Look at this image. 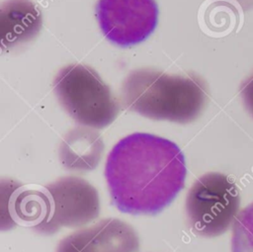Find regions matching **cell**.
I'll return each instance as SVG.
<instances>
[{"label": "cell", "instance_id": "1", "mask_svg": "<svg viewBox=\"0 0 253 252\" xmlns=\"http://www.w3.org/2000/svg\"><path fill=\"white\" fill-rule=\"evenodd\" d=\"M187 169L179 146L164 137L134 132L109 152L105 179L113 205L129 214H156L185 186Z\"/></svg>", "mask_w": 253, "mask_h": 252}, {"label": "cell", "instance_id": "2", "mask_svg": "<svg viewBox=\"0 0 253 252\" xmlns=\"http://www.w3.org/2000/svg\"><path fill=\"white\" fill-rule=\"evenodd\" d=\"M122 96L125 107L145 118L188 124L201 115L207 100L205 81L195 75H169L140 68L124 80Z\"/></svg>", "mask_w": 253, "mask_h": 252}, {"label": "cell", "instance_id": "3", "mask_svg": "<svg viewBox=\"0 0 253 252\" xmlns=\"http://www.w3.org/2000/svg\"><path fill=\"white\" fill-rule=\"evenodd\" d=\"M54 93L67 114L78 124L103 128L111 125L120 107L99 74L83 64H69L53 80Z\"/></svg>", "mask_w": 253, "mask_h": 252}, {"label": "cell", "instance_id": "4", "mask_svg": "<svg viewBox=\"0 0 253 252\" xmlns=\"http://www.w3.org/2000/svg\"><path fill=\"white\" fill-rule=\"evenodd\" d=\"M239 208L237 186L227 175L218 172L198 178L188 191L185 203L190 227L203 237L223 234L233 224Z\"/></svg>", "mask_w": 253, "mask_h": 252}, {"label": "cell", "instance_id": "5", "mask_svg": "<svg viewBox=\"0 0 253 252\" xmlns=\"http://www.w3.org/2000/svg\"><path fill=\"white\" fill-rule=\"evenodd\" d=\"M43 189L47 202L46 215L32 228L39 233L52 234L61 227H79L100 213L96 188L80 177H60Z\"/></svg>", "mask_w": 253, "mask_h": 252}, {"label": "cell", "instance_id": "6", "mask_svg": "<svg viewBox=\"0 0 253 252\" xmlns=\"http://www.w3.org/2000/svg\"><path fill=\"white\" fill-rule=\"evenodd\" d=\"M97 20L103 35L121 46L143 42L156 28L155 0H98Z\"/></svg>", "mask_w": 253, "mask_h": 252}, {"label": "cell", "instance_id": "7", "mask_svg": "<svg viewBox=\"0 0 253 252\" xmlns=\"http://www.w3.org/2000/svg\"><path fill=\"white\" fill-rule=\"evenodd\" d=\"M138 247L134 228L122 219L109 217L62 238L55 252H137Z\"/></svg>", "mask_w": 253, "mask_h": 252}, {"label": "cell", "instance_id": "8", "mask_svg": "<svg viewBox=\"0 0 253 252\" xmlns=\"http://www.w3.org/2000/svg\"><path fill=\"white\" fill-rule=\"evenodd\" d=\"M1 42L14 47L32 40L41 30L40 10L30 0H8L1 7Z\"/></svg>", "mask_w": 253, "mask_h": 252}, {"label": "cell", "instance_id": "9", "mask_svg": "<svg viewBox=\"0 0 253 252\" xmlns=\"http://www.w3.org/2000/svg\"><path fill=\"white\" fill-rule=\"evenodd\" d=\"M103 149L98 133L75 129L65 136L60 145V161L69 170H92L98 165Z\"/></svg>", "mask_w": 253, "mask_h": 252}, {"label": "cell", "instance_id": "10", "mask_svg": "<svg viewBox=\"0 0 253 252\" xmlns=\"http://www.w3.org/2000/svg\"><path fill=\"white\" fill-rule=\"evenodd\" d=\"M232 252H253V203L241 210L232 225Z\"/></svg>", "mask_w": 253, "mask_h": 252}, {"label": "cell", "instance_id": "11", "mask_svg": "<svg viewBox=\"0 0 253 252\" xmlns=\"http://www.w3.org/2000/svg\"><path fill=\"white\" fill-rule=\"evenodd\" d=\"M240 95L245 109L253 118V73L241 84Z\"/></svg>", "mask_w": 253, "mask_h": 252}, {"label": "cell", "instance_id": "12", "mask_svg": "<svg viewBox=\"0 0 253 252\" xmlns=\"http://www.w3.org/2000/svg\"><path fill=\"white\" fill-rule=\"evenodd\" d=\"M236 1H238L245 9H247L253 5V0H236Z\"/></svg>", "mask_w": 253, "mask_h": 252}]
</instances>
